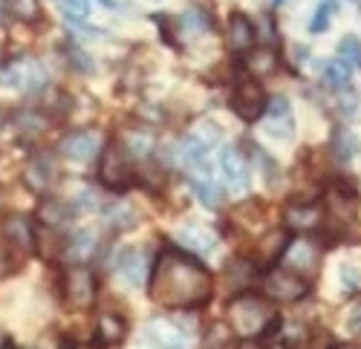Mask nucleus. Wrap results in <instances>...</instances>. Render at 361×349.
Segmentation results:
<instances>
[{
    "instance_id": "473e14b6",
    "label": "nucleus",
    "mask_w": 361,
    "mask_h": 349,
    "mask_svg": "<svg viewBox=\"0 0 361 349\" xmlns=\"http://www.w3.org/2000/svg\"><path fill=\"white\" fill-rule=\"evenodd\" d=\"M41 217H44L47 225L64 222V220H67V202H61V199H47L44 205H41Z\"/></svg>"
},
{
    "instance_id": "6e6552de",
    "label": "nucleus",
    "mask_w": 361,
    "mask_h": 349,
    "mask_svg": "<svg viewBox=\"0 0 361 349\" xmlns=\"http://www.w3.org/2000/svg\"><path fill=\"white\" fill-rule=\"evenodd\" d=\"M64 298L73 309H90L96 300V274L84 263H73L64 272Z\"/></svg>"
},
{
    "instance_id": "7ed1b4c3",
    "label": "nucleus",
    "mask_w": 361,
    "mask_h": 349,
    "mask_svg": "<svg viewBox=\"0 0 361 349\" xmlns=\"http://www.w3.org/2000/svg\"><path fill=\"white\" fill-rule=\"evenodd\" d=\"M99 182L110 191H128L136 182V173L130 165V153L125 144L110 141L99 153Z\"/></svg>"
},
{
    "instance_id": "2f4dec72",
    "label": "nucleus",
    "mask_w": 361,
    "mask_h": 349,
    "mask_svg": "<svg viewBox=\"0 0 361 349\" xmlns=\"http://www.w3.org/2000/svg\"><path fill=\"white\" fill-rule=\"evenodd\" d=\"M338 58H341V61H347L350 67H361V41L353 38V35L341 38V44H338Z\"/></svg>"
},
{
    "instance_id": "ddd939ff",
    "label": "nucleus",
    "mask_w": 361,
    "mask_h": 349,
    "mask_svg": "<svg viewBox=\"0 0 361 349\" xmlns=\"http://www.w3.org/2000/svg\"><path fill=\"white\" fill-rule=\"evenodd\" d=\"M220 170H223V179L231 188V193H246L249 188V165L243 159L237 148H226L220 153Z\"/></svg>"
},
{
    "instance_id": "5701e85b",
    "label": "nucleus",
    "mask_w": 361,
    "mask_h": 349,
    "mask_svg": "<svg viewBox=\"0 0 361 349\" xmlns=\"http://www.w3.org/2000/svg\"><path fill=\"white\" fill-rule=\"evenodd\" d=\"M55 162L49 156H35L26 167V182L32 185L35 191H47L52 182H55Z\"/></svg>"
},
{
    "instance_id": "37998d69",
    "label": "nucleus",
    "mask_w": 361,
    "mask_h": 349,
    "mask_svg": "<svg viewBox=\"0 0 361 349\" xmlns=\"http://www.w3.org/2000/svg\"><path fill=\"white\" fill-rule=\"evenodd\" d=\"M353 4H355V0H353Z\"/></svg>"
},
{
    "instance_id": "f257e3e1",
    "label": "nucleus",
    "mask_w": 361,
    "mask_h": 349,
    "mask_svg": "<svg viewBox=\"0 0 361 349\" xmlns=\"http://www.w3.org/2000/svg\"><path fill=\"white\" fill-rule=\"evenodd\" d=\"M214 280L188 251L165 248L150 269V300L162 309L191 312L212 300Z\"/></svg>"
},
{
    "instance_id": "4be33fe9",
    "label": "nucleus",
    "mask_w": 361,
    "mask_h": 349,
    "mask_svg": "<svg viewBox=\"0 0 361 349\" xmlns=\"http://www.w3.org/2000/svg\"><path fill=\"white\" fill-rule=\"evenodd\" d=\"M191 188H194V193L200 196V202L202 205H208V208H220V188L214 185V179H212V170H191Z\"/></svg>"
},
{
    "instance_id": "c9c22d12",
    "label": "nucleus",
    "mask_w": 361,
    "mask_h": 349,
    "mask_svg": "<svg viewBox=\"0 0 361 349\" xmlns=\"http://www.w3.org/2000/svg\"><path fill=\"white\" fill-rule=\"evenodd\" d=\"M255 159H257V165L263 167V177H266V182L272 185V182H275V173H278V165H275L272 159H269V156H266L260 148H255Z\"/></svg>"
},
{
    "instance_id": "f03ea898",
    "label": "nucleus",
    "mask_w": 361,
    "mask_h": 349,
    "mask_svg": "<svg viewBox=\"0 0 361 349\" xmlns=\"http://www.w3.org/2000/svg\"><path fill=\"white\" fill-rule=\"evenodd\" d=\"M228 329L240 338H260V335H272L281 321H278V312L275 306L269 303V298H260V295H237L228 309Z\"/></svg>"
},
{
    "instance_id": "4c0bfd02",
    "label": "nucleus",
    "mask_w": 361,
    "mask_h": 349,
    "mask_svg": "<svg viewBox=\"0 0 361 349\" xmlns=\"http://www.w3.org/2000/svg\"><path fill=\"white\" fill-rule=\"evenodd\" d=\"M347 324H350V329H353V332H358V335H361V303H358V306L350 312Z\"/></svg>"
},
{
    "instance_id": "0eeeda50",
    "label": "nucleus",
    "mask_w": 361,
    "mask_h": 349,
    "mask_svg": "<svg viewBox=\"0 0 361 349\" xmlns=\"http://www.w3.org/2000/svg\"><path fill=\"white\" fill-rule=\"evenodd\" d=\"M283 269L295 272L298 277L304 280H312L321 269V246L310 237H298V240H289L286 251H283Z\"/></svg>"
},
{
    "instance_id": "58836bf2",
    "label": "nucleus",
    "mask_w": 361,
    "mask_h": 349,
    "mask_svg": "<svg viewBox=\"0 0 361 349\" xmlns=\"http://www.w3.org/2000/svg\"><path fill=\"white\" fill-rule=\"evenodd\" d=\"M234 349H266V346H263L257 338H240V343H237Z\"/></svg>"
},
{
    "instance_id": "f8f14e48",
    "label": "nucleus",
    "mask_w": 361,
    "mask_h": 349,
    "mask_svg": "<svg viewBox=\"0 0 361 349\" xmlns=\"http://www.w3.org/2000/svg\"><path fill=\"white\" fill-rule=\"evenodd\" d=\"M128 338V321L122 315L116 312H102L96 317V329H93V343L102 346V349H110V346H122Z\"/></svg>"
},
{
    "instance_id": "bb28decb",
    "label": "nucleus",
    "mask_w": 361,
    "mask_h": 349,
    "mask_svg": "<svg viewBox=\"0 0 361 349\" xmlns=\"http://www.w3.org/2000/svg\"><path fill=\"white\" fill-rule=\"evenodd\" d=\"M4 9L9 12V18L23 20V23L41 20V4L38 0H4Z\"/></svg>"
},
{
    "instance_id": "9b49d317",
    "label": "nucleus",
    "mask_w": 361,
    "mask_h": 349,
    "mask_svg": "<svg viewBox=\"0 0 361 349\" xmlns=\"http://www.w3.org/2000/svg\"><path fill=\"white\" fill-rule=\"evenodd\" d=\"M58 151H61L64 159H70L75 165H87L96 153H102L99 151V133H93V130H75V133L64 136V141H61V148H58Z\"/></svg>"
},
{
    "instance_id": "20e7f679",
    "label": "nucleus",
    "mask_w": 361,
    "mask_h": 349,
    "mask_svg": "<svg viewBox=\"0 0 361 349\" xmlns=\"http://www.w3.org/2000/svg\"><path fill=\"white\" fill-rule=\"evenodd\" d=\"M44 81H47V72L32 58H18V61L0 67V84L15 93H35L44 87Z\"/></svg>"
},
{
    "instance_id": "79ce46f5",
    "label": "nucleus",
    "mask_w": 361,
    "mask_h": 349,
    "mask_svg": "<svg viewBox=\"0 0 361 349\" xmlns=\"http://www.w3.org/2000/svg\"><path fill=\"white\" fill-rule=\"evenodd\" d=\"M272 4H283V0H272Z\"/></svg>"
},
{
    "instance_id": "412c9836",
    "label": "nucleus",
    "mask_w": 361,
    "mask_h": 349,
    "mask_svg": "<svg viewBox=\"0 0 361 349\" xmlns=\"http://www.w3.org/2000/svg\"><path fill=\"white\" fill-rule=\"evenodd\" d=\"M116 269H118V277H122L125 283L139 286L142 277H145V272H147V254L139 251V248L125 251L122 257H118V266H116Z\"/></svg>"
},
{
    "instance_id": "c756f323",
    "label": "nucleus",
    "mask_w": 361,
    "mask_h": 349,
    "mask_svg": "<svg viewBox=\"0 0 361 349\" xmlns=\"http://www.w3.org/2000/svg\"><path fill=\"white\" fill-rule=\"evenodd\" d=\"M188 136H191L194 141H200L205 151H212L214 144L220 141V136H223V133H220V127H217L214 122H197V127H194Z\"/></svg>"
},
{
    "instance_id": "6ab92c4d",
    "label": "nucleus",
    "mask_w": 361,
    "mask_h": 349,
    "mask_svg": "<svg viewBox=\"0 0 361 349\" xmlns=\"http://www.w3.org/2000/svg\"><path fill=\"white\" fill-rule=\"evenodd\" d=\"M286 225L292 231H312L321 225L324 220V208L321 205H310V202H300V205H289L283 214Z\"/></svg>"
},
{
    "instance_id": "b1692460",
    "label": "nucleus",
    "mask_w": 361,
    "mask_h": 349,
    "mask_svg": "<svg viewBox=\"0 0 361 349\" xmlns=\"http://www.w3.org/2000/svg\"><path fill=\"white\" fill-rule=\"evenodd\" d=\"M243 67L249 70L252 78H266L278 70V55L272 49H249L243 58Z\"/></svg>"
},
{
    "instance_id": "a19ab883",
    "label": "nucleus",
    "mask_w": 361,
    "mask_h": 349,
    "mask_svg": "<svg viewBox=\"0 0 361 349\" xmlns=\"http://www.w3.org/2000/svg\"><path fill=\"white\" fill-rule=\"evenodd\" d=\"M102 4H104V6H113V0H102Z\"/></svg>"
},
{
    "instance_id": "4468645a",
    "label": "nucleus",
    "mask_w": 361,
    "mask_h": 349,
    "mask_svg": "<svg viewBox=\"0 0 361 349\" xmlns=\"http://www.w3.org/2000/svg\"><path fill=\"white\" fill-rule=\"evenodd\" d=\"M324 214H329L338 222H350L358 214V196H355V191L333 185L326 191V196H324Z\"/></svg>"
},
{
    "instance_id": "ea45409f",
    "label": "nucleus",
    "mask_w": 361,
    "mask_h": 349,
    "mask_svg": "<svg viewBox=\"0 0 361 349\" xmlns=\"http://www.w3.org/2000/svg\"><path fill=\"white\" fill-rule=\"evenodd\" d=\"M336 349H361V346H355V343H341V346H336Z\"/></svg>"
},
{
    "instance_id": "cd10ccee",
    "label": "nucleus",
    "mask_w": 361,
    "mask_h": 349,
    "mask_svg": "<svg viewBox=\"0 0 361 349\" xmlns=\"http://www.w3.org/2000/svg\"><path fill=\"white\" fill-rule=\"evenodd\" d=\"M104 220H107V225H110V228L125 231V228H133V225H136V211L128 205V202H116V205H110V208H107Z\"/></svg>"
},
{
    "instance_id": "1a4fd4ad",
    "label": "nucleus",
    "mask_w": 361,
    "mask_h": 349,
    "mask_svg": "<svg viewBox=\"0 0 361 349\" xmlns=\"http://www.w3.org/2000/svg\"><path fill=\"white\" fill-rule=\"evenodd\" d=\"M145 335L157 349H188L191 346V329L183 321H176V317H162V315L154 317V321H147Z\"/></svg>"
},
{
    "instance_id": "72a5a7b5",
    "label": "nucleus",
    "mask_w": 361,
    "mask_h": 349,
    "mask_svg": "<svg viewBox=\"0 0 361 349\" xmlns=\"http://www.w3.org/2000/svg\"><path fill=\"white\" fill-rule=\"evenodd\" d=\"M150 151H154V136H147V133H130L128 136V153L147 156Z\"/></svg>"
},
{
    "instance_id": "393cba45",
    "label": "nucleus",
    "mask_w": 361,
    "mask_h": 349,
    "mask_svg": "<svg viewBox=\"0 0 361 349\" xmlns=\"http://www.w3.org/2000/svg\"><path fill=\"white\" fill-rule=\"evenodd\" d=\"M324 81L326 87H333V90H350V81H353V67L341 58H333L326 67H324Z\"/></svg>"
},
{
    "instance_id": "e433bc0d",
    "label": "nucleus",
    "mask_w": 361,
    "mask_h": 349,
    "mask_svg": "<svg viewBox=\"0 0 361 349\" xmlns=\"http://www.w3.org/2000/svg\"><path fill=\"white\" fill-rule=\"evenodd\" d=\"M341 280H344L347 288H355V286L361 283V272H358L353 263H344V266H341Z\"/></svg>"
},
{
    "instance_id": "a211bd4d",
    "label": "nucleus",
    "mask_w": 361,
    "mask_h": 349,
    "mask_svg": "<svg viewBox=\"0 0 361 349\" xmlns=\"http://www.w3.org/2000/svg\"><path fill=\"white\" fill-rule=\"evenodd\" d=\"M176 240L183 243L185 251H197V254H212L217 248V237L202 225H183Z\"/></svg>"
},
{
    "instance_id": "f704fd0d",
    "label": "nucleus",
    "mask_w": 361,
    "mask_h": 349,
    "mask_svg": "<svg viewBox=\"0 0 361 349\" xmlns=\"http://www.w3.org/2000/svg\"><path fill=\"white\" fill-rule=\"evenodd\" d=\"M329 15H333V6H318V12H315V18H312V23H310V32L312 35H318V32H324V29L329 26Z\"/></svg>"
},
{
    "instance_id": "7c9ffc66",
    "label": "nucleus",
    "mask_w": 361,
    "mask_h": 349,
    "mask_svg": "<svg viewBox=\"0 0 361 349\" xmlns=\"http://www.w3.org/2000/svg\"><path fill=\"white\" fill-rule=\"evenodd\" d=\"M55 6L61 9V15L67 20H73V23H81L90 15V4H87V0H55Z\"/></svg>"
},
{
    "instance_id": "423d86ee",
    "label": "nucleus",
    "mask_w": 361,
    "mask_h": 349,
    "mask_svg": "<svg viewBox=\"0 0 361 349\" xmlns=\"http://www.w3.org/2000/svg\"><path fill=\"white\" fill-rule=\"evenodd\" d=\"M263 295L275 303H295L307 295V280L283 266H275L263 274Z\"/></svg>"
},
{
    "instance_id": "9d476101",
    "label": "nucleus",
    "mask_w": 361,
    "mask_h": 349,
    "mask_svg": "<svg viewBox=\"0 0 361 349\" xmlns=\"http://www.w3.org/2000/svg\"><path fill=\"white\" fill-rule=\"evenodd\" d=\"M266 133L278 139V141H289L295 136V119H292V107L283 96L272 99L266 104Z\"/></svg>"
},
{
    "instance_id": "dca6fc26",
    "label": "nucleus",
    "mask_w": 361,
    "mask_h": 349,
    "mask_svg": "<svg viewBox=\"0 0 361 349\" xmlns=\"http://www.w3.org/2000/svg\"><path fill=\"white\" fill-rule=\"evenodd\" d=\"M96 248H99V243H96L93 231L78 228V231H73L64 246V257H67V263H87V260L96 254Z\"/></svg>"
},
{
    "instance_id": "f3484780",
    "label": "nucleus",
    "mask_w": 361,
    "mask_h": 349,
    "mask_svg": "<svg viewBox=\"0 0 361 349\" xmlns=\"http://www.w3.org/2000/svg\"><path fill=\"white\" fill-rule=\"evenodd\" d=\"M4 234H6V243L18 251V254H29L35 246V234H32V225H29L26 217H9L4 222Z\"/></svg>"
},
{
    "instance_id": "aec40b11",
    "label": "nucleus",
    "mask_w": 361,
    "mask_h": 349,
    "mask_svg": "<svg viewBox=\"0 0 361 349\" xmlns=\"http://www.w3.org/2000/svg\"><path fill=\"white\" fill-rule=\"evenodd\" d=\"M289 246V237L283 234V231H272V234H266L260 243H255V266L263 263V266H275L278 260L283 257Z\"/></svg>"
},
{
    "instance_id": "2eb2a0df",
    "label": "nucleus",
    "mask_w": 361,
    "mask_h": 349,
    "mask_svg": "<svg viewBox=\"0 0 361 349\" xmlns=\"http://www.w3.org/2000/svg\"><path fill=\"white\" fill-rule=\"evenodd\" d=\"M231 52H240V55H246L249 49H255V41H257V29L255 23L243 15V12H234L228 18V35H226Z\"/></svg>"
},
{
    "instance_id": "39448f33",
    "label": "nucleus",
    "mask_w": 361,
    "mask_h": 349,
    "mask_svg": "<svg viewBox=\"0 0 361 349\" xmlns=\"http://www.w3.org/2000/svg\"><path fill=\"white\" fill-rule=\"evenodd\" d=\"M266 90H263V84L257 78H240L234 84V90H231V110L240 115L243 122H257L260 115L266 113Z\"/></svg>"
},
{
    "instance_id": "c85d7f7f",
    "label": "nucleus",
    "mask_w": 361,
    "mask_h": 349,
    "mask_svg": "<svg viewBox=\"0 0 361 349\" xmlns=\"http://www.w3.org/2000/svg\"><path fill=\"white\" fill-rule=\"evenodd\" d=\"M333 151H336V156H338V159L350 162V159H355V156H358L361 141H358V136H355L353 130H338V133H336V141H333Z\"/></svg>"
},
{
    "instance_id": "a878e982",
    "label": "nucleus",
    "mask_w": 361,
    "mask_h": 349,
    "mask_svg": "<svg viewBox=\"0 0 361 349\" xmlns=\"http://www.w3.org/2000/svg\"><path fill=\"white\" fill-rule=\"evenodd\" d=\"M183 32H185L188 38L208 35V32H212V18H208L202 9H197V6L185 9V12H183Z\"/></svg>"
}]
</instances>
